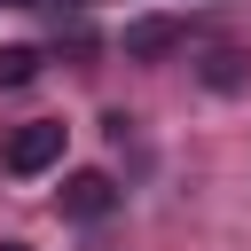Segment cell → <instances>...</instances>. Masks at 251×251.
<instances>
[{
	"mask_svg": "<svg viewBox=\"0 0 251 251\" xmlns=\"http://www.w3.org/2000/svg\"><path fill=\"white\" fill-rule=\"evenodd\" d=\"M63 118H31V126H16L8 133V149H0V165L16 173V180H31V173H47V165H63Z\"/></svg>",
	"mask_w": 251,
	"mask_h": 251,
	"instance_id": "1",
	"label": "cell"
},
{
	"mask_svg": "<svg viewBox=\"0 0 251 251\" xmlns=\"http://www.w3.org/2000/svg\"><path fill=\"white\" fill-rule=\"evenodd\" d=\"M63 212L71 220H110L118 212V180L110 173H71L63 180Z\"/></svg>",
	"mask_w": 251,
	"mask_h": 251,
	"instance_id": "2",
	"label": "cell"
},
{
	"mask_svg": "<svg viewBox=\"0 0 251 251\" xmlns=\"http://www.w3.org/2000/svg\"><path fill=\"white\" fill-rule=\"evenodd\" d=\"M188 31L173 24V16H141V24H126V63H157V55H173Z\"/></svg>",
	"mask_w": 251,
	"mask_h": 251,
	"instance_id": "3",
	"label": "cell"
},
{
	"mask_svg": "<svg viewBox=\"0 0 251 251\" xmlns=\"http://www.w3.org/2000/svg\"><path fill=\"white\" fill-rule=\"evenodd\" d=\"M39 78V47H0V86H31Z\"/></svg>",
	"mask_w": 251,
	"mask_h": 251,
	"instance_id": "4",
	"label": "cell"
},
{
	"mask_svg": "<svg viewBox=\"0 0 251 251\" xmlns=\"http://www.w3.org/2000/svg\"><path fill=\"white\" fill-rule=\"evenodd\" d=\"M212 86H243V71H235V55H212V71H204Z\"/></svg>",
	"mask_w": 251,
	"mask_h": 251,
	"instance_id": "5",
	"label": "cell"
},
{
	"mask_svg": "<svg viewBox=\"0 0 251 251\" xmlns=\"http://www.w3.org/2000/svg\"><path fill=\"white\" fill-rule=\"evenodd\" d=\"M0 251H31V243H0Z\"/></svg>",
	"mask_w": 251,
	"mask_h": 251,
	"instance_id": "6",
	"label": "cell"
}]
</instances>
